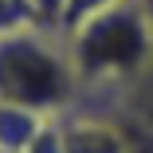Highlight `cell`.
<instances>
[{"label": "cell", "instance_id": "1", "mask_svg": "<svg viewBox=\"0 0 153 153\" xmlns=\"http://www.w3.org/2000/svg\"><path fill=\"white\" fill-rule=\"evenodd\" d=\"M63 36L79 75V94L126 110L130 86L153 67L149 0H118V4L71 24Z\"/></svg>", "mask_w": 153, "mask_h": 153}, {"label": "cell", "instance_id": "2", "mask_svg": "<svg viewBox=\"0 0 153 153\" xmlns=\"http://www.w3.org/2000/svg\"><path fill=\"white\" fill-rule=\"evenodd\" d=\"M79 98V75L67 36L51 27H20L0 36V102H16L59 118Z\"/></svg>", "mask_w": 153, "mask_h": 153}, {"label": "cell", "instance_id": "4", "mask_svg": "<svg viewBox=\"0 0 153 153\" xmlns=\"http://www.w3.org/2000/svg\"><path fill=\"white\" fill-rule=\"evenodd\" d=\"M47 114L39 110H27L16 102H0V153H24L39 137V130L47 126Z\"/></svg>", "mask_w": 153, "mask_h": 153}, {"label": "cell", "instance_id": "9", "mask_svg": "<svg viewBox=\"0 0 153 153\" xmlns=\"http://www.w3.org/2000/svg\"><path fill=\"white\" fill-rule=\"evenodd\" d=\"M149 8H153V0H149Z\"/></svg>", "mask_w": 153, "mask_h": 153}, {"label": "cell", "instance_id": "8", "mask_svg": "<svg viewBox=\"0 0 153 153\" xmlns=\"http://www.w3.org/2000/svg\"><path fill=\"white\" fill-rule=\"evenodd\" d=\"M110 4H118V0H71L67 4V27L86 20V16H94V12H102V8H110Z\"/></svg>", "mask_w": 153, "mask_h": 153}, {"label": "cell", "instance_id": "3", "mask_svg": "<svg viewBox=\"0 0 153 153\" xmlns=\"http://www.w3.org/2000/svg\"><path fill=\"white\" fill-rule=\"evenodd\" d=\"M63 153H126L130 149V118L94 106H67L59 114Z\"/></svg>", "mask_w": 153, "mask_h": 153}, {"label": "cell", "instance_id": "7", "mask_svg": "<svg viewBox=\"0 0 153 153\" xmlns=\"http://www.w3.org/2000/svg\"><path fill=\"white\" fill-rule=\"evenodd\" d=\"M126 118H130V114H126ZM126 153H153V126L130 118V149H126Z\"/></svg>", "mask_w": 153, "mask_h": 153}, {"label": "cell", "instance_id": "6", "mask_svg": "<svg viewBox=\"0 0 153 153\" xmlns=\"http://www.w3.org/2000/svg\"><path fill=\"white\" fill-rule=\"evenodd\" d=\"M32 4V16L39 27H51V32H67V4L71 0H27Z\"/></svg>", "mask_w": 153, "mask_h": 153}, {"label": "cell", "instance_id": "5", "mask_svg": "<svg viewBox=\"0 0 153 153\" xmlns=\"http://www.w3.org/2000/svg\"><path fill=\"white\" fill-rule=\"evenodd\" d=\"M126 114L145 122V126H153V67L130 86V98H126Z\"/></svg>", "mask_w": 153, "mask_h": 153}]
</instances>
